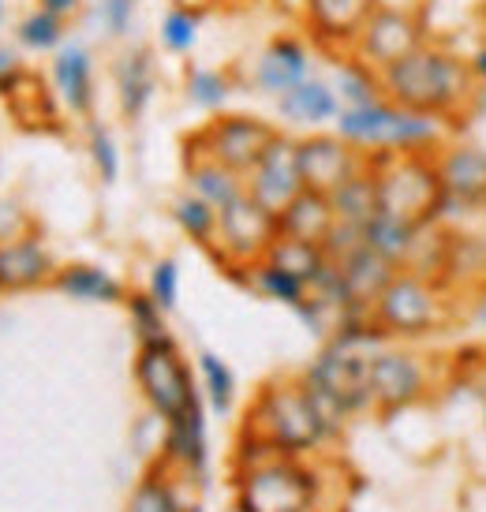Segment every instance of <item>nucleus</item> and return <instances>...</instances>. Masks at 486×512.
Here are the masks:
<instances>
[{
  "instance_id": "7ed1b4c3",
  "label": "nucleus",
  "mask_w": 486,
  "mask_h": 512,
  "mask_svg": "<svg viewBox=\"0 0 486 512\" xmlns=\"http://www.w3.org/2000/svg\"><path fill=\"white\" fill-rule=\"evenodd\" d=\"M374 180H378V210L401 217L412 225L438 221L442 214V180L434 154H374Z\"/></svg>"
},
{
  "instance_id": "f257e3e1",
  "label": "nucleus",
  "mask_w": 486,
  "mask_h": 512,
  "mask_svg": "<svg viewBox=\"0 0 486 512\" xmlns=\"http://www.w3.org/2000/svg\"><path fill=\"white\" fill-rule=\"evenodd\" d=\"M382 86L389 101L415 109V113L442 116L449 124H457L479 98L472 64L430 42L415 49L412 57H404L401 64H393L389 72H382Z\"/></svg>"
},
{
  "instance_id": "37998d69",
  "label": "nucleus",
  "mask_w": 486,
  "mask_h": 512,
  "mask_svg": "<svg viewBox=\"0 0 486 512\" xmlns=\"http://www.w3.org/2000/svg\"><path fill=\"white\" fill-rule=\"evenodd\" d=\"M42 8L45 12L60 15V19H68V15L79 12V0H42Z\"/></svg>"
},
{
  "instance_id": "473e14b6",
  "label": "nucleus",
  "mask_w": 486,
  "mask_h": 512,
  "mask_svg": "<svg viewBox=\"0 0 486 512\" xmlns=\"http://www.w3.org/2000/svg\"><path fill=\"white\" fill-rule=\"evenodd\" d=\"M199 42V15L187 8H169L161 15V45L169 53H191Z\"/></svg>"
},
{
  "instance_id": "a19ab883",
  "label": "nucleus",
  "mask_w": 486,
  "mask_h": 512,
  "mask_svg": "<svg viewBox=\"0 0 486 512\" xmlns=\"http://www.w3.org/2000/svg\"><path fill=\"white\" fill-rule=\"evenodd\" d=\"M90 150H94V161H98V172L105 184H113L116 176H120V157H116V146H113V135L105 128H94L90 131Z\"/></svg>"
},
{
  "instance_id": "9b49d317",
  "label": "nucleus",
  "mask_w": 486,
  "mask_h": 512,
  "mask_svg": "<svg viewBox=\"0 0 486 512\" xmlns=\"http://www.w3.org/2000/svg\"><path fill=\"white\" fill-rule=\"evenodd\" d=\"M273 139H277V131L266 120H258V116H221L191 146L202 150V154L217 157L221 165L236 169L240 176H247Z\"/></svg>"
},
{
  "instance_id": "aec40b11",
  "label": "nucleus",
  "mask_w": 486,
  "mask_h": 512,
  "mask_svg": "<svg viewBox=\"0 0 486 512\" xmlns=\"http://www.w3.org/2000/svg\"><path fill=\"white\" fill-rule=\"evenodd\" d=\"M187 184L199 199H206L221 214L229 202H236L247 191V176H240L236 169L221 165L217 157L202 154V150H191L187 154Z\"/></svg>"
},
{
  "instance_id": "2eb2a0df",
  "label": "nucleus",
  "mask_w": 486,
  "mask_h": 512,
  "mask_svg": "<svg viewBox=\"0 0 486 512\" xmlns=\"http://www.w3.org/2000/svg\"><path fill=\"white\" fill-rule=\"evenodd\" d=\"M438 165V180H442L445 202L449 206H464V210H483L486 206V150L468 143H445L434 154ZM442 217V214H438Z\"/></svg>"
},
{
  "instance_id": "7c9ffc66",
  "label": "nucleus",
  "mask_w": 486,
  "mask_h": 512,
  "mask_svg": "<svg viewBox=\"0 0 486 512\" xmlns=\"http://www.w3.org/2000/svg\"><path fill=\"white\" fill-rule=\"evenodd\" d=\"M243 270H251V285L255 292H262L266 299H277V303H288V307H307L311 303V285L300 281V277H292L285 273L281 266H273V262H251V266H243Z\"/></svg>"
},
{
  "instance_id": "dca6fc26",
  "label": "nucleus",
  "mask_w": 486,
  "mask_h": 512,
  "mask_svg": "<svg viewBox=\"0 0 486 512\" xmlns=\"http://www.w3.org/2000/svg\"><path fill=\"white\" fill-rule=\"evenodd\" d=\"M311 68H315V60H311V49L300 42V38H277L270 42L255 60V75H251V83H255L258 94H266V98H281L288 90H296L300 83L311 79Z\"/></svg>"
},
{
  "instance_id": "ea45409f",
  "label": "nucleus",
  "mask_w": 486,
  "mask_h": 512,
  "mask_svg": "<svg viewBox=\"0 0 486 512\" xmlns=\"http://www.w3.org/2000/svg\"><path fill=\"white\" fill-rule=\"evenodd\" d=\"M98 19L109 38L128 34L131 19H135V0H98Z\"/></svg>"
},
{
  "instance_id": "58836bf2",
  "label": "nucleus",
  "mask_w": 486,
  "mask_h": 512,
  "mask_svg": "<svg viewBox=\"0 0 486 512\" xmlns=\"http://www.w3.org/2000/svg\"><path fill=\"white\" fill-rule=\"evenodd\" d=\"M128 512H180V501L161 479H146L128 501Z\"/></svg>"
},
{
  "instance_id": "a18cd8bd",
  "label": "nucleus",
  "mask_w": 486,
  "mask_h": 512,
  "mask_svg": "<svg viewBox=\"0 0 486 512\" xmlns=\"http://www.w3.org/2000/svg\"><path fill=\"white\" fill-rule=\"evenodd\" d=\"M8 75H15V57L0 49V79H8Z\"/></svg>"
},
{
  "instance_id": "4be33fe9",
  "label": "nucleus",
  "mask_w": 486,
  "mask_h": 512,
  "mask_svg": "<svg viewBox=\"0 0 486 512\" xmlns=\"http://www.w3.org/2000/svg\"><path fill=\"white\" fill-rule=\"evenodd\" d=\"M53 79H57L60 98L68 101L72 113H90L94 101V60L83 45H64L53 60Z\"/></svg>"
},
{
  "instance_id": "ddd939ff",
  "label": "nucleus",
  "mask_w": 486,
  "mask_h": 512,
  "mask_svg": "<svg viewBox=\"0 0 486 512\" xmlns=\"http://www.w3.org/2000/svg\"><path fill=\"white\" fill-rule=\"evenodd\" d=\"M371 165V154H363L359 146H352L341 135H311L300 139V172L307 191H322L333 195L337 187H344L356 172Z\"/></svg>"
},
{
  "instance_id": "bb28decb",
  "label": "nucleus",
  "mask_w": 486,
  "mask_h": 512,
  "mask_svg": "<svg viewBox=\"0 0 486 512\" xmlns=\"http://www.w3.org/2000/svg\"><path fill=\"white\" fill-rule=\"evenodd\" d=\"M165 449L176 464H187V468H202L206 460V419H202V404L195 400L184 415H176L169 423V441Z\"/></svg>"
},
{
  "instance_id": "20e7f679",
  "label": "nucleus",
  "mask_w": 486,
  "mask_h": 512,
  "mask_svg": "<svg viewBox=\"0 0 486 512\" xmlns=\"http://www.w3.org/2000/svg\"><path fill=\"white\" fill-rule=\"evenodd\" d=\"M251 438L266 441L285 456L307 453L326 438L318 415L311 412V400L303 393V382H273L262 389V397L251 408Z\"/></svg>"
},
{
  "instance_id": "f03ea898",
  "label": "nucleus",
  "mask_w": 486,
  "mask_h": 512,
  "mask_svg": "<svg viewBox=\"0 0 486 512\" xmlns=\"http://www.w3.org/2000/svg\"><path fill=\"white\" fill-rule=\"evenodd\" d=\"M337 135L359 146L363 154H438L449 143V120L404 109L397 101L378 98L371 105H352L337 116Z\"/></svg>"
},
{
  "instance_id": "0eeeda50",
  "label": "nucleus",
  "mask_w": 486,
  "mask_h": 512,
  "mask_svg": "<svg viewBox=\"0 0 486 512\" xmlns=\"http://www.w3.org/2000/svg\"><path fill=\"white\" fill-rule=\"evenodd\" d=\"M427 45V23L423 15L412 8H397V4H378L374 15L367 19V27L359 30L352 57H359L367 68L382 75L393 64H401L404 57H412L415 49Z\"/></svg>"
},
{
  "instance_id": "a211bd4d",
  "label": "nucleus",
  "mask_w": 486,
  "mask_h": 512,
  "mask_svg": "<svg viewBox=\"0 0 486 512\" xmlns=\"http://www.w3.org/2000/svg\"><path fill=\"white\" fill-rule=\"evenodd\" d=\"M341 98H337V90L333 83L326 79H307L300 83L296 90H288L277 98V113L285 116L288 124H303V128H322V124H337V116H341Z\"/></svg>"
},
{
  "instance_id": "2f4dec72",
  "label": "nucleus",
  "mask_w": 486,
  "mask_h": 512,
  "mask_svg": "<svg viewBox=\"0 0 486 512\" xmlns=\"http://www.w3.org/2000/svg\"><path fill=\"white\" fill-rule=\"evenodd\" d=\"M172 217H176V225L184 228L195 243H202V247H214V240H217V210L206 199H199L195 191H187V195H180V199L172 202Z\"/></svg>"
},
{
  "instance_id": "9d476101",
  "label": "nucleus",
  "mask_w": 486,
  "mask_h": 512,
  "mask_svg": "<svg viewBox=\"0 0 486 512\" xmlns=\"http://www.w3.org/2000/svg\"><path fill=\"white\" fill-rule=\"evenodd\" d=\"M367 382H371V404L378 412H404L427 397L430 370L427 363L412 352L389 348V352H374L371 367H367Z\"/></svg>"
},
{
  "instance_id": "1a4fd4ad",
  "label": "nucleus",
  "mask_w": 486,
  "mask_h": 512,
  "mask_svg": "<svg viewBox=\"0 0 486 512\" xmlns=\"http://www.w3.org/2000/svg\"><path fill=\"white\" fill-rule=\"evenodd\" d=\"M135 378H139V389L146 393V400L154 404V412L165 415L169 423L199 400L195 382H191V370H187V363L180 359L172 341L143 344L139 348V363H135Z\"/></svg>"
},
{
  "instance_id": "c756f323",
  "label": "nucleus",
  "mask_w": 486,
  "mask_h": 512,
  "mask_svg": "<svg viewBox=\"0 0 486 512\" xmlns=\"http://www.w3.org/2000/svg\"><path fill=\"white\" fill-rule=\"evenodd\" d=\"M57 288L64 296L83 299V303H116L124 299V288L116 277H109L98 266H72V270L57 273Z\"/></svg>"
},
{
  "instance_id": "b1692460",
  "label": "nucleus",
  "mask_w": 486,
  "mask_h": 512,
  "mask_svg": "<svg viewBox=\"0 0 486 512\" xmlns=\"http://www.w3.org/2000/svg\"><path fill=\"white\" fill-rule=\"evenodd\" d=\"M53 273V258L38 243L12 240L0 243V285L4 288H30Z\"/></svg>"
},
{
  "instance_id": "72a5a7b5",
  "label": "nucleus",
  "mask_w": 486,
  "mask_h": 512,
  "mask_svg": "<svg viewBox=\"0 0 486 512\" xmlns=\"http://www.w3.org/2000/svg\"><path fill=\"white\" fill-rule=\"evenodd\" d=\"M232 94V83L214 68H191L187 72V98L202 109H221Z\"/></svg>"
},
{
  "instance_id": "49530a36",
  "label": "nucleus",
  "mask_w": 486,
  "mask_h": 512,
  "mask_svg": "<svg viewBox=\"0 0 486 512\" xmlns=\"http://www.w3.org/2000/svg\"><path fill=\"white\" fill-rule=\"evenodd\" d=\"M0 12H4V4H0Z\"/></svg>"
},
{
  "instance_id": "5701e85b",
  "label": "nucleus",
  "mask_w": 486,
  "mask_h": 512,
  "mask_svg": "<svg viewBox=\"0 0 486 512\" xmlns=\"http://www.w3.org/2000/svg\"><path fill=\"white\" fill-rule=\"evenodd\" d=\"M419 228L423 225H412V221H401V217H389L378 210V214L367 221V228H363V240H367L371 251L389 258L397 270H408V258H412V251H415Z\"/></svg>"
},
{
  "instance_id": "6e6552de",
  "label": "nucleus",
  "mask_w": 486,
  "mask_h": 512,
  "mask_svg": "<svg viewBox=\"0 0 486 512\" xmlns=\"http://www.w3.org/2000/svg\"><path fill=\"white\" fill-rule=\"evenodd\" d=\"M281 236V225H277V214H270L258 199H251L243 191L240 199L229 202L221 214H217V240L214 251L232 266H251V262H262L270 243Z\"/></svg>"
},
{
  "instance_id": "c03bdc74",
  "label": "nucleus",
  "mask_w": 486,
  "mask_h": 512,
  "mask_svg": "<svg viewBox=\"0 0 486 512\" xmlns=\"http://www.w3.org/2000/svg\"><path fill=\"white\" fill-rule=\"evenodd\" d=\"M475 322L486 329V285L479 288V299H475Z\"/></svg>"
},
{
  "instance_id": "423d86ee",
  "label": "nucleus",
  "mask_w": 486,
  "mask_h": 512,
  "mask_svg": "<svg viewBox=\"0 0 486 512\" xmlns=\"http://www.w3.org/2000/svg\"><path fill=\"white\" fill-rule=\"evenodd\" d=\"M315 475L277 453L240 471V512H311Z\"/></svg>"
},
{
  "instance_id": "6ab92c4d",
  "label": "nucleus",
  "mask_w": 486,
  "mask_h": 512,
  "mask_svg": "<svg viewBox=\"0 0 486 512\" xmlns=\"http://www.w3.org/2000/svg\"><path fill=\"white\" fill-rule=\"evenodd\" d=\"M307 4V19L326 42L356 45L359 30L367 27L378 0H303Z\"/></svg>"
},
{
  "instance_id": "cd10ccee",
  "label": "nucleus",
  "mask_w": 486,
  "mask_h": 512,
  "mask_svg": "<svg viewBox=\"0 0 486 512\" xmlns=\"http://www.w3.org/2000/svg\"><path fill=\"white\" fill-rule=\"evenodd\" d=\"M116 86H120V105L128 116H139L154 94V60L146 49H135L116 64Z\"/></svg>"
},
{
  "instance_id": "e433bc0d",
  "label": "nucleus",
  "mask_w": 486,
  "mask_h": 512,
  "mask_svg": "<svg viewBox=\"0 0 486 512\" xmlns=\"http://www.w3.org/2000/svg\"><path fill=\"white\" fill-rule=\"evenodd\" d=\"M60 38H64V19L45 12V8L23 19V27H19V42L30 49H53V45H60Z\"/></svg>"
},
{
  "instance_id": "412c9836",
  "label": "nucleus",
  "mask_w": 486,
  "mask_h": 512,
  "mask_svg": "<svg viewBox=\"0 0 486 512\" xmlns=\"http://www.w3.org/2000/svg\"><path fill=\"white\" fill-rule=\"evenodd\" d=\"M277 225H281V236L307 240V243H318V247H322L326 236L333 232V225H337V214H333L329 195H322V191H307V187H303L300 195L281 210Z\"/></svg>"
},
{
  "instance_id": "f8f14e48",
  "label": "nucleus",
  "mask_w": 486,
  "mask_h": 512,
  "mask_svg": "<svg viewBox=\"0 0 486 512\" xmlns=\"http://www.w3.org/2000/svg\"><path fill=\"white\" fill-rule=\"evenodd\" d=\"M300 191H303L300 143L277 131V139L266 146V154L258 157V165L247 172V195L262 202L270 214L281 217V210H285Z\"/></svg>"
},
{
  "instance_id": "4c0bfd02",
  "label": "nucleus",
  "mask_w": 486,
  "mask_h": 512,
  "mask_svg": "<svg viewBox=\"0 0 486 512\" xmlns=\"http://www.w3.org/2000/svg\"><path fill=\"white\" fill-rule=\"evenodd\" d=\"M150 299L158 303L161 311H172L180 299V266L172 258H161L154 273H150Z\"/></svg>"
},
{
  "instance_id": "a878e982",
  "label": "nucleus",
  "mask_w": 486,
  "mask_h": 512,
  "mask_svg": "<svg viewBox=\"0 0 486 512\" xmlns=\"http://www.w3.org/2000/svg\"><path fill=\"white\" fill-rule=\"evenodd\" d=\"M266 262L281 266L285 273L300 277L307 285H315L318 277H322V270L329 266V255H326V247H318V243L277 236V240L270 243V251H266Z\"/></svg>"
},
{
  "instance_id": "c85d7f7f",
  "label": "nucleus",
  "mask_w": 486,
  "mask_h": 512,
  "mask_svg": "<svg viewBox=\"0 0 486 512\" xmlns=\"http://www.w3.org/2000/svg\"><path fill=\"white\" fill-rule=\"evenodd\" d=\"M333 90H337V98H341L344 109H352V105H371V101L386 98L382 75L374 72V68H367L359 57L337 64V72H333Z\"/></svg>"
},
{
  "instance_id": "f704fd0d",
  "label": "nucleus",
  "mask_w": 486,
  "mask_h": 512,
  "mask_svg": "<svg viewBox=\"0 0 486 512\" xmlns=\"http://www.w3.org/2000/svg\"><path fill=\"white\" fill-rule=\"evenodd\" d=\"M199 370H202V385H206V397H210V404H214V412L225 415L232 408V389H236V382H232V370L225 367L214 352H202Z\"/></svg>"
},
{
  "instance_id": "79ce46f5",
  "label": "nucleus",
  "mask_w": 486,
  "mask_h": 512,
  "mask_svg": "<svg viewBox=\"0 0 486 512\" xmlns=\"http://www.w3.org/2000/svg\"><path fill=\"white\" fill-rule=\"evenodd\" d=\"M468 64H472L475 86H479V98H483V94H486V45H479V49H475Z\"/></svg>"
},
{
  "instance_id": "f3484780",
  "label": "nucleus",
  "mask_w": 486,
  "mask_h": 512,
  "mask_svg": "<svg viewBox=\"0 0 486 512\" xmlns=\"http://www.w3.org/2000/svg\"><path fill=\"white\" fill-rule=\"evenodd\" d=\"M344 281V292H348V311H371L374 299L386 292V285L397 277V266L382 258L371 247H359L356 255H348L344 262H337Z\"/></svg>"
},
{
  "instance_id": "c9c22d12",
  "label": "nucleus",
  "mask_w": 486,
  "mask_h": 512,
  "mask_svg": "<svg viewBox=\"0 0 486 512\" xmlns=\"http://www.w3.org/2000/svg\"><path fill=\"white\" fill-rule=\"evenodd\" d=\"M131 322H135V333H139L143 344L169 341V333H165V311L150 299V292L146 296H131Z\"/></svg>"
},
{
  "instance_id": "393cba45",
  "label": "nucleus",
  "mask_w": 486,
  "mask_h": 512,
  "mask_svg": "<svg viewBox=\"0 0 486 512\" xmlns=\"http://www.w3.org/2000/svg\"><path fill=\"white\" fill-rule=\"evenodd\" d=\"M329 202H333L337 221L367 228V221L378 214V180H374V165H367V169L356 172L344 187H337V191L329 195Z\"/></svg>"
},
{
  "instance_id": "39448f33",
  "label": "nucleus",
  "mask_w": 486,
  "mask_h": 512,
  "mask_svg": "<svg viewBox=\"0 0 486 512\" xmlns=\"http://www.w3.org/2000/svg\"><path fill=\"white\" fill-rule=\"evenodd\" d=\"M374 326L389 337H427L445 326L442 281L427 273L401 270L371 307Z\"/></svg>"
},
{
  "instance_id": "4468645a",
  "label": "nucleus",
  "mask_w": 486,
  "mask_h": 512,
  "mask_svg": "<svg viewBox=\"0 0 486 512\" xmlns=\"http://www.w3.org/2000/svg\"><path fill=\"white\" fill-rule=\"evenodd\" d=\"M367 367H371V356H363L348 344H333L322 356L307 367V382H315L318 389H326L341 400L348 412H359L371 404V382H367Z\"/></svg>"
}]
</instances>
